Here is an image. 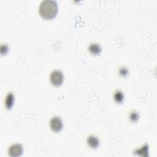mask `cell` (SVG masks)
<instances>
[{
    "mask_svg": "<svg viewBox=\"0 0 157 157\" xmlns=\"http://www.w3.org/2000/svg\"><path fill=\"white\" fill-rule=\"evenodd\" d=\"M58 12L57 3L54 0L42 1L39 7L40 15L44 18L52 19L54 18Z\"/></svg>",
    "mask_w": 157,
    "mask_h": 157,
    "instance_id": "1",
    "label": "cell"
},
{
    "mask_svg": "<svg viewBox=\"0 0 157 157\" xmlns=\"http://www.w3.org/2000/svg\"><path fill=\"white\" fill-rule=\"evenodd\" d=\"M64 77L62 73L60 71H54L51 75V81L55 86H60L63 82Z\"/></svg>",
    "mask_w": 157,
    "mask_h": 157,
    "instance_id": "2",
    "label": "cell"
},
{
    "mask_svg": "<svg viewBox=\"0 0 157 157\" xmlns=\"http://www.w3.org/2000/svg\"><path fill=\"white\" fill-rule=\"evenodd\" d=\"M22 153H23V147L20 144H14L9 149V154L11 156H21Z\"/></svg>",
    "mask_w": 157,
    "mask_h": 157,
    "instance_id": "3",
    "label": "cell"
},
{
    "mask_svg": "<svg viewBox=\"0 0 157 157\" xmlns=\"http://www.w3.org/2000/svg\"><path fill=\"white\" fill-rule=\"evenodd\" d=\"M51 128L55 132H59L63 128V123L60 117H53L50 122Z\"/></svg>",
    "mask_w": 157,
    "mask_h": 157,
    "instance_id": "4",
    "label": "cell"
},
{
    "mask_svg": "<svg viewBox=\"0 0 157 157\" xmlns=\"http://www.w3.org/2000/svg\"><path fill=\"white\" fill-rule=\"evenodd\" d=\"M87 143L88 146L92 148H97L100 145V141L99 139L93 136H90L87 139Z\"/></svg>",
    "mask_w": 157,
    "mask_h": 157,
    "instance_id": "5",
    "label": "cell"
},
{
    "mask_svg": "<svg viewBox=\"0 0 157 157\" xmlns=\"http://www.w3.org/2000/svg\"><path fill=\"white\" fill-rule=\"evenodd\" d=\"M89 51L92 54L98 55L101 53L102 49L101 46L98 44H92L89 46Z\"/></svg>",
    "mask_w": 157,
    "mask_h": 157,
    "instance_id": "6",
    "label": "cell"
},
{
    "mask_svg": "<svg viewBox=\"0 0 157 157\" xmlns=\"http://www.w3.org/2000/svg\"><path fill=\"white\" fill-rule=\"evenodd\" d=\"M14 96L12 93H9L7 95L6 98V101H5L6 107L8 109H11L14 105Z\"/></svg>",
    "mask_w": 157,
    "mask_h": 157,
    "instance_id": "7",
    "label": "cell"
},
{
    "mask_svg": "<svg viewBox=\"0 0 157 157\" xmlns=\"http://www.w3.org/2000/svg\"><path fill=\"white\" fill-rule=\"evenodd\" d=\"M114 99L117 103H122L124 100L123 93L120 91L116 92L114 95Z\"/></svg>",
    "mask_w": 157,
    "mask_h": 157,
    "instance_id": "8",
    "label": "cell"
},
{
    "mask_svg": "<svg viewBox=\"0 0 157 157\" xmlns=\"http://www.w3.org/2000/svg\"><path fill=\"white\" fill-rule=\"evenodd\" d=\"M148 152H149L148 146L145 145L141 149L138 150L136 152H138V155H139L141 156H147L148 155Z\"/></svg>",
    "mask_w": 157,
    "mask_h": 157,
    "instance_id": "9",
    "label": "cell"
},
{
    "mask_svg": "<svg viewBox=\"0 0 157 157\" xmlns=\"http://www.w3.org/2000/svg\"><path fill=\"white\" fill-rule=\"evenodd\" d=\"M130 119L132 122H136L139 118V115L138 113H136V112H133L130 114Z\"/></svg>",
    "mask_w": 157,
    "mask_h": 157,
    "instance_id": "10",
    "label": "cell"
},
{
    "mask_svg": "<svg viewBox=\"0 0 157 157\" xmlns=\"http://www.w3.org/2000/svg\"><path fill=\"white\" fill-rule=\"evenodd\" d=\"M128 71L127 70L126 68H122L120 70V74L123 76H125L128 74Z\"/></svg>",
    "mask_w": 157,
    "mask_h": 157,
    "instance_id": "11",
    "label": "cell"
}]
</instances>
